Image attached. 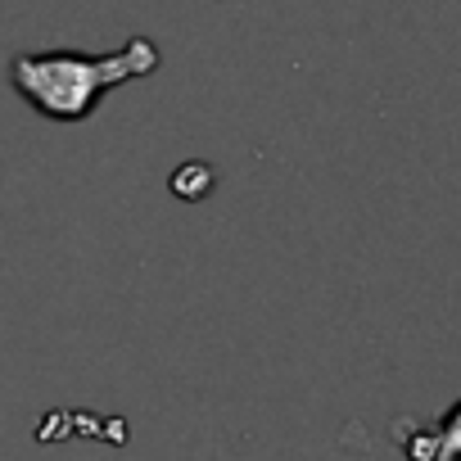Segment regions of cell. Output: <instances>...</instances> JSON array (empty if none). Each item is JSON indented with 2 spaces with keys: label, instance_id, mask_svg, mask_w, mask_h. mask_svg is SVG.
I'll return each mask as SVG.
<instances>
[{
  "label": "cell",
  "instance_id": "1",
  "mask_svg": "<svg viewBox=\"0 0 461 461\" xmlns=\"http://www.w3.org/2000/svg\"><path fill=\"white\" fill-rule=\"evenodd\" d=\"M163 50L149 37H131L109 55H77V50H46V55H14L10 59V86L28 109H37L50 122H86L95 104L136 77L158 73Z\"/></svg>",
  "mask_w": 461,
  "mask_h": 461
},
{
  "label": "cell",
  "instance_id": "2",
  "mask_svg": "<svg viewBox=\"0 0 461 461\" xmlns=\"http://www.w3.org/2000/svg\"><path fill=\"white\" fill-rule=\"evenodd\" d=\"M461 407H447L438 429H425L416 438H402L407 447V461H456V447H461Z\"/></svg>",
  "mask_w": 461,
  "mask_h": 461
}]
</instances>
